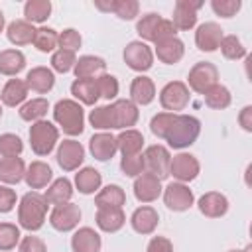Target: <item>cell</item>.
Masks as SVG:
<instances>
[{
  "label": "cell",
  "instance_id": "cell-1",
  "mask_svg": "<svg viewBox=\"0 0 252 252\" xmlns=\"http://www.w3.org/2000/svg\"><path fill=\"white\" fill-rule=\"evenodd\" d=\"M47 209H49V203L45 201L43 195H39L35 191L26 193L18 203V224H20V228H24L28 232L39 230L45 224Z\"/></svg>",
  "mask_w": 252,
  "mask_h": 252
},
{
  "label": "cell",
  "instance_id": "cell-2",
  "mask_svg": "<svg viewBox=\"0 0 252 252\" xmlns=\"http://www.w3.org/2000/svg\"><path fill=\"white\" fill-rule=\"evenodd\" d=\"M53 120L63 130V134L75 138L85 130V110L73 98H61L53 106Z\"/></svg>",
  "mask_w": 252,
  "mask_h": 252
},
{
  "label": "cell",
  "instance_id": "cell-3",
  "mask_svg": "<svg viewBox=\"0 0 252 252\" xmlns=\"http://www.w3.org/2000/svg\"><path fill=\"white\" fill-rule=\"evenodd\" d=\"M199 134H201L199 118H195L191 114H177L167 136H165V142L173 150H185L197 142Z\"/></svg>",
  "mask_w": 252,
  "mask_h": 252
},
{
  "label": "cell",
  "instance_id": "cell-4",
  "mask_svg": "<svg viewBox=\"0 0 252 252\" xmlns=\"http://www.w3.org/2000/svg\"><path fill=\"white\" fill-rule=\"evenodd\" d=\"M59 144V128L49 120H39L30 126V146L35 156H49Z\"/></svg>",
  "mask_w": 252,
  "mask_h": 252
},
{
  "label": "cell",
  "instance_id": "cell-5",
  "mask_svg": "<svg viewBox=\"0 0 252 252\" xmlns=\"http://www.w3.org/2000/svg\"><path fill=\"white\" fill-rule=\"evenodd\" d=\"M219 83V69L215 63L211 61H199L189 69L187 75V87L189 91L197 93V94H205L211 87H215Z\"/></svg>",
  "mask_w": 252,
  "mask_h": 252
},
{
  "label": "cell",
  "instance_id": "cell-6",
  "mask_svg": "<svg viewBox=\"0 0 252 252\" xmlns=\"http://www.w3.org/2000/svg\"><path fill=\"white\" fill-rule=\"evenodd\" d=\"M189 98H191L189 87L183 81H169L159 91V104L163 112L179 114V110H183L189 104Z\"/></svg>",
  "mask_w": 252,
  "mask_h": 252
},
{
  "label": "cell",
  "instance_id": "cell-7",
  "mask_svg": "<svg viewBox=\"0 0 252 252\" xmlns=\"http://www.w3.org/2000/svg\"><path fill=\"white\" fill-rule=\"evenodd\" d=\"M144 171L146 173H152L154 177H158L159 181L161 179H167L169 177V161H171V154L165 146L161 144H152L148 146L144 152Z\"/></svg>",
  "mask_w": 252,
  "mask_h": 252
},
{
  "label": "cell",
  "instance_id": "cell-8",
  "mask_svg": "<svg viewBox=\"0 0 252 252\" xmlns=\"http://www.w3.org/2000/svg\"><path fill=\"white\" fill-rule=\"evenodd\" d=\"M163 195V203L169 211L173 213H183V211H189L193 205H195V195L193 191L189 189L187 183H179V181H171L163 187L161 191Z\"/></svg>",
  "mask_w": 252,
  "mask_h": 252
},
{
  "label": "cell",
  "instance_id": "cell-9",
  "mask_svg": "<svg viewBox=\"0 0 252 252\" xmlns=\"http://www.w3.org/2000/svg\"><path fill=\"white\" fill-rule=\"evenodd\" d=\"M122 59H124V63H126L132 71H136V73H146V71H150L152 65H154V51H152V47H150L148 43L136 39V41H130V43L124 47Z\"/></svg>",
  "mask_w": 252,
  "mask_h": 252
},
{
  "label": "cell",
  "instance_id": "cell-10",
  "mask_svg": "<svg viewBox=\"0 0 252 252\" xmlns=\"http://www.w3.org/2000/svg\"><path fill=\"white\" fill-rule=\"evenodd\" d=\"M108 110H110L112 130H128L136 126L140 118V110L130 98H116L112 104H108Z\"/></svg>",
  "mask_w": 252,
  "mask_h": 252
},
{
  "label": "cell",
  "instance_id": "cell-11",
  "mask_svg": "<svg viewBox=\"0 0 252 252\" xmlns=\"http://www.w3.org/2000/svg\"><path fill=\"white\" fill-rule=\"evenodd\" d=\"M55 159H57V165L63 171H77L85 161V148H83L81 142H77L73 138H67V140L57 144Z\"/></svg>",
  "mask_w": 252,
  "mask_h": 252
},
{
  "label": "cell",
  "instance_id": "cell-12",
  "mask_svg": "<svg viewBox=\"0 0 252 252\" xmlns=\"http://www.w3.org/2000/svg\"><path fill=\"white\" fill-rule=\"evenodd\" d=\"M199 171H201V163L189 152H179L169 161V175H173V179L179 183H189L197 179Z\"/></svg>",
  "mask_w": 252,
  "mask_h": 252
},
{
  "label": "cell",
  "instance_id": "cell-13",
  "mask_svg": "<svg viewBox=\"0 0 252 252\" xmlns=\"http://www.w3.org/2000/svg\"><path fill=\"white\" fill-rule=\"evenodd\" d=\"M81 220V209L75 203H63L51 209L49 213V224L57 230V232H71L79 226Z\"/></svg>",
  "mask_w": 252,
  "mask_h": 252
},
{
  "label": "cell",
  "instance_id": "cell-14",
  "mask_svg": "<svg viewBox=\"0 0 252 252\" xmlns=\"http://www.w3.org/2000/svg\"><path fill=\"white\" fill-rule=\"evenodd\" d=\"M201 6L203 2H197V0H177L173 8V18H171V24L175 26V30L179 32L193 30L197 26V12Z\"/></svg>",
  "mask_w": 252,
  "mask_h": 252
},
{
  "label": "cell",
  "instance_id": "cell-15",
  "mask_svg": "<svg viewBox=\"0 0 252 252\" xmlns=\"http://www.w3.org/2000/svg\"><path fill=\"white\" fill-rule=\"evenodd\" d=\"M222 37H224L222 28L217 22H205L195 30V45L199 51H205V53L217 51Z\"/></svg>",
  "mask_w": 252,
  "mask_h": 252
},
{
  "label": "cell",
  "instance_id": "cell-16",
  "mask_svg": "<svg viewBox=\"0 0 252 252\" xmlns=\"http://www.w3.org/2000/svg\"><path fill=\"white\" fill-rule=\"evenodd\" d=\"M89 152L93 154V158L96 161L112 159L114 154L118 152L116 136H112L110 132H96V134H93L91 140H89Z\"/></svg>",
  "mask_w": 252,
  "mask_h": 252
},
{
  "label": "cell",
  "instance_id": "cell-17",
  "mask_svg": "<svg viewBox=\"0 0 252 252\" xmlns=\"http://www.w3.org/2000/svg\"><path fill=\"white\" fill-rule=\"evenodd\" d=\"M132 189H134V197L140 203H154L163 191L161 181L158 177H154L152 173H146V171L134 179V187Z\"/></svg>",
  "mask_w": 252,
  "mask_h": 252
},
{
  "label": "cell",
  "instance_id": "cell-18",
  "mask_svg": "<svg viewBox=\"0 0 252 252\" xmlns=\"http://www.w3.org/2000/svg\"><path fill=\"white\" fill-rule=\"evenodd\" d=\"M159 224V215L154 207L142 205L138 207L130 217V226L138 234H152Z\"/></svg>",
  "mask_w": 252,
  "mask_h": 252
},
{
  "label": "cell",
  "instance_id": "cell-19",
  "mask_svg": "<svg viewBox=\"0 0 252 252\" xmlns=\"http://www.w3.org/2000/svg\"><path fill=\"white\" fill-rule=\"evenodd\" d=\"M24 83H26L28 91H33V93H37V94H45V93H49V91L53 89V85H55V73H53L49 67L39 65V67H33V69L28 71Z\"/></svg>",
  "mask_w": 252,
  "mask_h": 252
},
{
  "label": "cell",
  "instance_id": "cell-20",
  "mask_svg": "<svg viewBox=\"0 0 252 252\" xmlns=\"http://www.w3.org/2000/svg\"><path fill=\"white\" fill-rule=\"evenodd\" d=\"M197 207H199L201 215H205L209 219H220L228 213V199L219 191H209L199 197Z\"/></svg>",
  "mask_w": 252,
  "mask_h": 252
},
{
  "label": "cell",
  "instance_id": "cell-21",
  "mask_svg": "<svg viewBox=\"0 0 252 252\" xmlns=\"http://www.w3.org/2000/svg\"><path fill=\"white\" fill-rule=\"evenodd\" d=\"M102 238L91 226H81L71 236V250L73 252H100Z\"/></svg>",
  "mask_w": 252,
  "mask_h": 252
},
{
  "label": "cell",
  "instance_id": "cell-22",
  "mask_svg": "<svg viewBox=\"0 0 252 252\" xmlns=\"http://www.w3.org/2000/svg\"><path fill=\"white\" fill-rule=\"evenodd\" d=\"M156 98V85L150 77L138 75L130 83V100L136 106H148Z\"/></svg>",
  "mask_w": 252,
  "mask_h": 252
},
{
  "label": "cell",
  "instance_id": "cell-23",
  "mask_svg": "<svg viewBox=\"0 0 252 252\" xmlns=\"http://www.w3.org/2000/svg\"><path fill=\"white\" fill-rule=\"evenodd\" d=\"M24 181H26V185L30 189H45L53 181V171L45 161L35 159L30 165H26Z\"/></svg>",
  "mask_w": 252,
  "mask_h": 252
},
{
  "label": "cell",
  "instance_id": "cell-24",
  "mask_svg": "<svg viewBox=\"0 0 252 252\" xmlns=\"http://www.w3.org/2000/svg\"><path fill=\"white\" fill-rule=\"evenodd\" d=\"M156 55L161 63L165 65H175L183 59L185 55V43L175 35V37H167L163 41L156 43Z\"/></svg>",
  "mask_w": 252,
  "mask_h": 252
},
{
  "label": "cell",
  "instance_id": "cell-25",
  "mask_svg": "<svg viewBox=\"0 0 252 252\" xmlns=\"http://www.w3.org/2000/svg\"><path fill=\"white\" fill-rule=\"evenodd\" d=\"M26 175V163L20 156L0 158V181L4 185H18Z\"/></svg>",
  "mask_w": 252,
  "mask_h": 252
},
{
  "label": "cell",
  "instance_id": "cell-26",
  "mask_svg": "<svg viewBox=\"0 0 252 252\" xmlns=\"http://www.w3.org/2000/svg\"><path fill=\"white\" fill-rule=\"evenodd\" d=\"M106 71V61L98 55H83L77 59L73 73L77 79H96Z\"/></svg>",
  "mask_w": 252,
  "mask_h": 252
},
{
  "label": "cell",
  "instance_id": "cell-27",
  "mask_svg": "<svg viewBox=\"0 0 252 252\" xmlns=\"http://www.w3.org/2000/svg\"><path fill=\"white\" fill-rule=\"evenodd\" d=\"M71 94L79 104L87 106H96V100L100 98L96 79H75L71 83Z\"/></svg>",
  "mask_w": 252,
  "mask_h": 252
},
{
  "label": "cell",
  "instance_id": "cell-28",
  "mask_svg": "<svg viewBox=\"0 0 252 252\" xmlns=\"http://www.w3.org/2000/svg\"><path fill=\"white\" fill-rule=\"evenodd\" d=\"M96 226L102 232H118L124 224H126V215L122 209H112V207H104V209H96V217H94Z\"/></svg>",
  "mask_w": 252,
  "mask_h": 252
},
{
  "label": "cell",
  "instance_id": "cell-29",
  "mask_svg": "<svg viewBox=\"0 0 252 252\" xmlns=\"http://www.w3.org/2000/svg\"><path fill=\"white\" fill-rule=\"evenodd\" d=\"M35 30L37 28L26 20H14L6 28V37L12 45H28V43H33Z\"/></svg>",
  "mask_w": 252,
  "mask_h": 252
},
{
  "label": "cell",
  "instance_id": "cell-30",
  "mask_svg": "<svg viewBox=\"0 0 252 252\" xmlns=\"http://www.w3.org/2000/svg\"><path fill=\"white\" fill-rule=\"evenodd\" d=\"M28 98V87L22 79H10L2 91H0V100L4 106H10V108H16V106H22Z\"/></svg>",
  "mask_w": 252,
  "mask_h": 252
},
{
  "label": "cell",
  "instance_id": "cell-31",
  "mask_svg": "<svg viewBox=\"0 0 252 252\" xmlns=\"http://www.w3.org/2000/svg\"><path fill=\"white\" fill-rule=\"evenodd\" d=\"M102 185V175L94 167H81L75 173V187L83 195H94Z\"/></svg>",
  "mask_w": 252,
  "mask_h": 252
},
{
  "label": "cell",
  "instance_id": "cell-32",
  "mask_svg": "<svg viewBox=\"0 0 252 252\" xmlns=\"http://www.w3.org/2000/svg\"><path fill=\"white\" fill-rule=\"evenodd\" d=\"M43 197H45V201H47L49 205H53V207L63 205V203H69L71 197H73V183H71L67 177L53 179V181L47 185Z\"/></svg>",
  "mask_w": 252,
  "mask_h": 252
},
{
  "label": "cell",
  "instance_id": "cell-33",
  "mask_svg": "<svg viewBox=\"0 0 252 252\" xmlns=\"http://www.w3.org/2000/svg\"><path fill=\"white\" fill-rule=\"evenodd\" d=\"M126 203V193L120 185L110 183L102 189L96 191L94 195V205L96 209H104V207H112V209H122Z\"/></svg>",
  "mask_w": 252,
  "mask_h": 252
},
{
  "label": "cell",
  "instance_id": "cell-34",
  "mask_svg": "<svg viewBox=\"0 0 252 252\" xmlns=\"http://www.w3.org/2000/svg\"><path fill=\"white\" fill-rule=\"evenodd\" d=\"M26 69V55L20 49H2L0 51V75L16 77Z\"/></svg>",
  "mask_w": 252,
  "mask_h": 252
},
{
  "label": "cell",
  "instance_id": "cell-35",
  "mask_svg": "<svg viewBox=\"0 0 252 252\" xmlns=\"http://www.w3.org/2000/svg\"><path fill=\"white\" fill-rule=\"evenodd\" d=\"M116 146H118V152H120L122 156H136V154H142L144 136H142V132H138V130H134V128L122 130V132L116 136Z\"/></svg>",
  "mask_w": 252,
  "mask_h": 252
},
{
  "label": "cell",
  "instance_id": "cell-36",
  "mask_svg": "<svg viewBox=\"0 0 252 252\" xmlns=\"http://www.w3.org/2000/svg\"><path fill=\"white\" fill-rule=\"evenodd\" d=\"M49 110V102L47 98L43 96H37V98H32V100H26L22 106H20V118L26 120V122H39V120H45V114Z\"/></svg>",
  "mask_w": 252,
  "mask_h": 252
},
{
  "label": "cell",
  "instance_id": "cell-37",
  "mask_svg": "<svg viewBox=\"0 0 252 252\" xmlns=\"http://www.w3.org/2000/svg\"><path fill=\"white\" fill-rule=\"evenodd\" d=\"M24 20L30 24H43L51 16V2L49 0H28L24 4Z\"/></svg>",
  "mask_w": 252,
  "mask_h": 252
},
{
  "label": "cell",
  "instance_id": "cell-38",
  "mask_svg": "<svg viewBox=\"0 0 252 252\" xmlns=\"http://www.w3.org/2000/svg\"><path fill=\"white\" fill-rule=\"evenodd\" d=\"M33 47L41 53H53L59 47V33L53 28L41 26L35 30V37H33Z\"/></svg>",
  "mask_w": 252,
  "mask_h": 252
},
{
  "label": "cell",
  "instance_id": "cell-39",
  "mask_svg": "<svg viewBox=\"0 0 252 252\" xmlns=\"http://www.w3.org/2000/svg\"><path fill=\"white\" fill-rule=\"evenodd\" d=\"M203 96H205V104H207L209 108H213V110H224V108H228L230 102H232L230 91H228L224 85H220V83H217L215 87H211Z\"/></svg>",
  "mask_w": 252,
  "mask_h": 252
},
{
  "label": "cell",
  "instance_id": "cell-40",
  "mask_svg": "<svg viewBox=\"0 0 252 252\" xmlns=\"http://www.w3.org/2000/svg\"><path fill=\"white\" fill-rule=\"evenodd\" d=\"M159 22H161V16H159V14H156V12L144 14V16L136 22V33L142 37L140 41H144V43H146V41H152V43H154Z\"/></svg>",
  "mask_w": 252,
  "mask_h": 252
},
{
  "label": "cell",
  "instance_id": "cell-41",
  "mask_svg": "<svg viewBox=\"0 0 252 252\" xmlns=\"http://www.w3.org/2000/svg\"><path fill=\"white\" fill-rule=\"evenodd\" d=\"M219 49H220L222 57L230 59V61H238V59L246 57V47H244V43L236 35H224L220 45H219Z\"/></svg>",
  "mask_w": 252,
  "mask_h": 252
},
{
  "label": "cell",
  "instance_id": "cell-42",
  "mask_svg": "<svg viewBox=\"0 0 252 252\" xmlns=\"http://www.w3.org/2000/svg\"><path fill=\"white\" fill-rule=\"evenodd\" d=\"M22 240L20 226L14 222H0V252L14 250Z\"/></svg>",
  "mask_w": 252,
  "mask_h": 252
},
{
  "label": "cell",
  "instance_id": "cell-43",
  "mask_svg": "<svg viewBox=\"0 0 252 252\" xmlns=\"http://www.w3.org/2000/svg\"><path fill=\"white\" fill-rule=\"evenodd\" d=\"M175 116L177 114H173V112H158L156 116H152V120H150L152 134L156 138H159V140H165V136H167V132H169Z\"/></svg>",
  "mask_w": 252,
  "mask_h": 252
},
{
  "label": "cell",
  "instance_id": "cell-44",
  "mask_svg": "<svg viewBox=\"0 0 252 252\" xmlns=\"http://www.w3.org/2000/svg\"><path fill=\"white\" fill-rule=\"evenodd\" d=\"M75 63H77V57L71 51L57 49V51L51 53V71H57V73H63L65 75V73L73 71Z\"/></svg>",
  "mask_w": 252,
  "mask_h": 252
},
{
  "label": "cell",
  "instance_id": "cell-45",
  "mask_svg": "<svg viewBox=\"0 0 252 252\" xmlns=\"http://www.w3.org/2000/svg\"><path fill=\"white\" fill-rule=\"evenodd\" d=\"M96 87H98V94L106 100H116L118 96V91H120V85H118V79L114 75H108V73H102L100 77H96Z\"/></svg>",
  "mask_w": 252,
  "mask_h": 252
},
{
  "label": "cell",
  "instance_id": "cell-46",
  "mask_svg": "<svg viewBox=\"0 0 252 252\" xmlns=\"http://www.w3.org/2000/svg\"><path fill=\"white\" fill-rule=\"evenodd\" d=\"M89 122H91V126H93L94 130H100V132L112 130L108 104H104V106H93V110L89 112Z\"/></svg>",
  "mask_w": 252,
  "mask_h": 252
},
{
  "label": "cell",
  "instance_id": "cell-47",
  "mask_svg": "<svg viewBox=\"0 0 252 252\" xmlns=\"http://www.w3.org/2000/svg\"><path fill=\"white\" fill-rule=\"evenodd\" d=\"M24 152V142L16 134H0V156L10 158V156H20Z\"/></svg>",
  "mask_w": 252,
  "mask_h": 252
},
{
  "label": "cell",
  "instance_id": "cell-48",
  "mask_svg": "<svg viewBox=\"0 0 252 252\" xmlns=\"http://www.w3.org/2000/svg\"><path fill=\"white\" fill-rule=\"evenodd\" d=\"M120 169L126 177H138L144 173V156L136 154V156H122L120 159Z\"/></svg>",
  "mask_w": 252,
  "mask_h": 252
},
{
  "label": "cell",
  "instance_id": "cell-49",
  "mask_svg": "<svg viewBox=\"0 0 252 252\" xmlns=\"http://www.w3.org/2000/svg\"><path fill=\"white\" fill-rule=\"evenodd\" d=\"M112 14L118 16L120 20H124V22H130L140 14V4L136 0H114Z\"/></svg>",
  "mask_w": 252,
  "mask_h": 252
},
{
  "label": "cell",
  "instance_id": "cell-50",
  "mask_svg": "<svg viewBox=\"0 0 252 252\" xmlns=\"http://www.w3.org/2000/svg\"><path fill=\"white\" fill-rule=\"evenodd\" d=\"M81 43H83V37L75 28H67V30H63L59 33V49L75 53L81 47Z\"/></svg>",
  "mask_w": 252,
  "mask_h": 252
},
{
  "label": "cell",
  "instance_id": "cell-51",
  "mask_svg": "<svg viewBox=\"0 0 252 252\" xmlns=\"http://www.w3.org/2000/svg\"><path fill=\"white\" fill-rule=\"evenodd\" d=\"M211 8L220 18H232L242 8L240 0H211Z\"/></svg>",
  "mask_w": 252,
  "mask_h": 252
},
{
  "label": "cell",
  "instance_id": "cell-52",
  "mask_svg": "<svg viewBox=\"0 0 252 252\" xmlns=\"http://www.w3.org/2000/svg\"><path fill=\"white\" fill-rule=\"evenodd\" d=\"M16 191L10 187V185H0V213L6 215L10 213L14 207H16Z\"/></svg>",
  "mask_w": 252,
  "mask_h": 252
},
{
  "label": "cell",
  "instance_id": "cell-53",
  "mask_svg": "<svg viewBox=\"0 0 252 252\" xmlns=\"http://www.w3.org/2000/svg\"><path fill=\"white\" fill-rule=\"evenodd\" d=\"M18 252H47L45 242L39 236H24L18 244Z\"/></svg>",
  "mask_w": 252,
  "mask_h": 252
},
{
  "label": "cell",
  "instance_id": "cell-54",
  "mask_svg": "<svg viewBox=\"0 0 252 252\" xmlns=\"http://www.w3.org/2000/svg\"><path fill=\"white\" fill-rule=\"evenodd\" d=\"M146 252H173V244L165 236H152L146 246Z\"/></svg>",
  "mask_w": 252,
  "mask_h": 252
},
{
  "label": "cell",
  "instance_id": "cell-55",
  "mask_svg": "<svg viewBox=\"0 0 252 252\" xmlns=\"http://www.w3.org/2000/svg\"><path fill=\"white\" fill-rule=\"evenodd\" d=\"M175 35H177V30H175V26L171 24V20L161 18V22H159V26H158V32H156L154 43L163 41V39H167V37H175Z\"/></svg>",
  "mask_w": 252,
  "mask_h": 252
},
{
  "label": "cell",
  "instance_id": "cell-56",
  "mask_svg": "<svg viewBox=\"0 0 252 252\" xmlns=\"http://www.w3.org/2000/svg\"><path fill=\"white\" fill-rule=\"evenodd\" d=\"M238 124L242 126V130L252 132V106H250V104H246V106L240 110V114H238Z\"/></svg>",
  "mask_w": 252,
  "mask_h": 252
},
{
  "label": "cell",
  "instance_id": "cell-57",
  "mask_svg": "<svg viewBox=\"0 0 252 252\" xmlns=\"http://www.w3.org/2000/svg\"><path fill=\"white\" fill-rule=\"evenodd\" d=\"M94 8L100 10V12H112L114 10V0H96L94 2Z\"/></svg>",
  "mask_w": 252,
  "mask_h": 252
},
{
  "label": "cell",
  "instance_id": "cell-58",
  "mask_svg": "<svg viewBox=\"0 0 252 252\" xmlns=\"http://www.w3.org/2000/svg\"><path fill=\"white\" fill-rule=\"evenodd\" d=\"M4 28H6V18H4V14H2V10H0V33L4 32Z\"/></svg>",
  "mask_w": 252,
  "mask_h": 252
},
{
  "label": "cell",
  "instance_id": "cell-59",
  "mask_svg": "<svg viewBox=\"0 0 252 252\" xmlns=\"http://www.w3.org/2000/svg\"><path fill=\"white\" fill-rule=\"evenodd\" d=\"M228 252H252V246H246L242 250H228Z\"/></svg>",
  "mask_w": 252,
  "mask_h": 252
},
{
  "label": "cell",
  "instance_id": "cell-60",
  "mask_svg": "<svg viewBox=\"0 0 252 252\" xmlns=\"http://www.w3.org/2000/svg\"><path fill=\"white\" fill-rule=\"evenodd\" d=\"M0 118H2V104H0Z\"/></svg>",
  "mask_w": 252,
  "mask_h": 252
}]
</instances>
